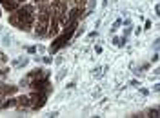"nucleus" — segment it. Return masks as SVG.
Returning a JSON list of instances; mask_svg holds the SVG:
<instances>
[{"mask_svg":"<svg viewBox=\"0 0 160 118\" xmlns=\"http://www.w3.org/2000/svg\"><path fill=\"white\" fill-rule=\"evenodd\" d=\"M0 2H2V6H4L8 11H17L18 6L22 4L20 0H0Z\"/></svg>","mask_w":160,"mask_h":118,"instance_id":"3","label":"nucleus"},{"mask_svg":"<svg viewBox=\"0 0 160 118\" xmlns=\"http://www.w3.org/2000/svg\"><path fill=\"white\" fill-rule=\"evenodd\" d=\"M33 18H35V13H33V6H24V7H20L17 9L13 15L9 17V22L13 26H17L20 29L28 31L31 27V24H33Z\"/></svg>","mask_w":160,"mask_h":118,"instance_id":"1","label":"nucleus"},{"mask_svg":"<svg viewBox=\"0 0 160 118\" xmlns=\"http://www.w3.org/2000/svg\"><path fill=\"white\" fill-rule=\"evenodd\" d=\"M29 100H31V107H33V109H40L44 104H46V93L37 91L33 96H29Z\"/></svg>","mask_w":160,"mask_h":118,"instance_id":"2","label":"nucleus"}]
</instances>
